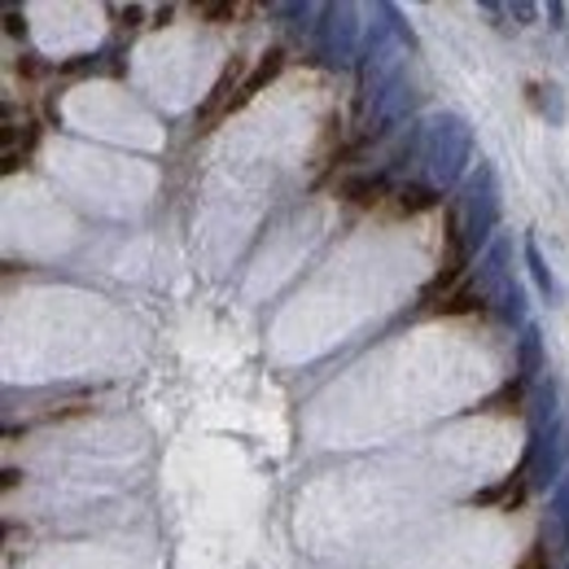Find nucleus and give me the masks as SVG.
Listing matches in <instances>:
<instances>
[{
    "label": "nucleus",
    "mask_w": 569,
    "mask_h": 569,
    "mask_svg": "<svg viewBox=\"0 0 569 569\" xmlns=\"http://www.w3.org/2000/svg\"><path fill=\"white\" fill-rule=\"evenodd\" d=\"M417 158H421L426 184L433 193L451 189L473 158V128L460 114H433L417 137Z\"/></svg>",
    "instance_id": "f257e3e1"
},
{
    "label": "nucleus",
    "mask_w": 569,
    "mask_h": 569,
    "mask_svg": "<svg viewBox=\"0 0 569 569\" xmlns=\"http://www.w3.org/2000/svg\"><path fill=\"white\" fill-rule=\"evenodd\" d=\"M403 62H408V27L399 22L395 4H377V22L363 40V62H359L363 97L377 101L395 79H403Z\"/></svg>",
    "instance_id": "f03ea898"
},
{
    "label": "nucleus",
    "mask_w": 569,
    "mask_h": 569,
    "mask_svg": "<svg viewBox=\"0 0 569 569\" xmlns=\"http://www.w3.org/2000/svg\"><path fill=\"white\" fill-rule=\"evenodd\" d=\"M499 223V180L491 162H478V171L469 176L465 193H460V214H456V237L465 246V254H473L478 246H487L496 237Z\"/></svg>",
    "instance_id": "7ed1b4c3"
},
{
    "label": "nucleus",
    "mask_w": 569,
    "mask_h": 569,
    "mask_svg": "<svg viewBox=\"0 0 569 569\" xmlns=\"http://www.w3.org/2000/svg\"><path fill=\"white\" fill-rule=\"evenodd\" d=\"M569 460V421L561 426L543 429V433H530V447H526V478H530V487L535 491H548V487H557L561 478H566Z\"/></svg>",
    "instance_id": "20e7f679"
},
{
    "label": "nucleus",
    "mask_w": 569,
    "mask_h": 569,
    "mask_svg": "<svg viewBox=\"0 0 569 569\" xmlns=\"http://www.w3.org/2000/svg\"><path fill=\"white\" fill-rule=\"evenodd\" d=\"M316 49L325 62L333 67H347L356 62L359 53V9L356 4H329L325 9V22H316Z\"/></svg>",
    "instance_id": "39448f33"
},
{
    "label": "nucleus",
    "mask_w": 569,
    "mask_h": 569,
    "mask_svg": "<svg viewBox=\"0 0 569 569\" xmlns=\"http://www.w3.org/2000/svg\"><path fill=\"white\" fill-rule=\"evenodd\" d=\"M508 281H512V241H508V237H496V241L487 246V254L478 259L473 293H478L482 302H491Z\"/></svg>",
    "instance_id": "423d86ee"
},
{
    "label": "nucleus",
    "mask_w": 569,
    "mask_h": 569,
    "mask_svg": "<svg viewBox=\"0 0 569 569\" xmlns=\"http://www.w3.org/2000/svg\"><path fill=\"white\" fill-rule=\"evenodd\" d=\"M569 548V473L557 482L552 503H548V521H543V552H566Z\"/></svg>",
    "instance_id": "0eeeda50"
},
{
    "label": "nucleus",
    "mask_w": 569,
    "mask_h": 569,
    "mask_svg": "<svg viewBox=\"0 0 569 569\" xmlns=\"http://www.w3.org/2000/svg\"><path fill=\"white\" fill-rule=\"evenodd\" d=\"M566 421V408H561V386L548 377L535 386L530 395V433H543V429L561 426Z\"/></svg>",
    "instance_id": "6e6552de"
},
{
    "label": "nucleus",
    "mask_w": 569,
    "mask_h": 569,
    "mask_svg": "<svg viewBox=\"0 0 569 569\" xmlns=\"http://www.w3.org/2000/svg\"><path fill=\"white\" fill-rule=\"evenodd\" d=\"M368 106H372V123H377V132H381L386 123H395V119H399V114L412 106V88H408V74H403V79H395V83H390V88H386L377 101H368Z\"/></svg>",
    "instance_id": "1a4fd4ad"
},
{
    "label": "nucleus",
    "mask_w": 569,
    "mask_h": 569,
    "mask_svg": "<svg viewBox=\"0 0 569 569\" xmlns=\"http://www.w3.org/2000/svg\"><path fill=\"white\" fill-rule=\"evenodd\" d=\"M539 372H548V363H543V338H539V329L530 325V329L521 333V347H517V381L526 386V381H535Z\"/></svg>",
    "instance_id": "9d476101"
},
{
    "label": "nucleus",
    "mask_w": 569,
    "mask_h": 569,
    "mask_svg": "<svg viewBox=\"0 0 569 569\" xmlns=\"http://www.w3.org/2000/svg\"><path fill=\"white\" fill-rule=\"evenodd\" d=\"M487 307H491V316L503 320V325H521V320H526V289L517 284V277H512V281L503 284Z\"/></svg>",
    "instance_id": "9b49d317"
},
{
    "label": "nucleus",
    "mask_w": 569,
    "mask_h": 569,
    "mask_svg": "<svg viewBox=\"0 0 569 569\" xmlns=\"http://www.w3.org/2000/svg\"><path fill=\"white\" fill-rule=\"evenodd\" d=\"M281 62H284V53H281V49H272V53H268V58H263V62L254 67V74H250V79L241 83V101H246V97H254V92H259V88H263L268 79H277Z\"/></svg>",
    "instance_id": "f8f14e48"
},
{
    "label": "nucleus",
    "mask_w": 569,
    "mask_h": 569,
    "mask_svg": "<svg viewBox=\"0 0 569 569\" xmlns=\"http://www.w3.org/2000/svg\"><path fill=\"white\" fill-rule=\"evenodd\" d=\"M526 263H530V272H535V281H539V289H543L548 298H561V284H557V277H552V268L543 263V254H539V246H535V241L526 246Z\"/></svg>",
    "instance_id": "ddd939ff"
},
{
    "label": "nucleus",
    "mask_w": 569,
    "mask_h": 569,
    "mask_svg": "<svg viewBox=\"0 0 569 569\" xmlns=\"http://www.w3.org/2000/svg\"><path fill=\"white\" fill-rule=\"evenodd\" d=\"M381 189H386V180H381V176H363V180H347V184H342V193H347V198H356V202H372Z\"/></svg>",
    "instance_id": "4468645a"
},
{
    "label": "nucleus",
    "mask_w": 569,
    "mask_h": 569,
    "mask_svg": "<svg viewBox=\"0 0 569 569\" xmlns=\"http://www.w3.org/2000/svg\"><path fill=\"white\" fill-rule=\"evenodd\" d=\"M399 198H403V202H399L403 211H429V207L438 202V193H433L429 184H412V189H403Z\"/></svg>",
    "instance_id": "2eb2a0df"
},
{
    "label": "nucleus",
    "mask_w": 569,
    "mask_h": 569,
    "mask_svg": "<svg viewBox=\"0 0 569 569\" xmlns=\"http://www.w3.org/2000/svg\"><path fill=\"white\" fill-rule=\"evenodd\" d=\"M543 92H548V97H543V110L552 106V123H561V119H566V114H561V88L552 83V88H543Z\"/></svg>",
    "instance_id": "dca6fc26"
},
{
    "label": "nucleus",
    "mask_w": 569,
    "mask_h": 569,
    "mask_svg": "<svg viewBox=\"0 0 569 569\" xmlns=\"http://www.w3.org/2000/svg\"><path fill=\"white\" fill-rule=\"evenodd\" d=\"M508 13H512V18H535V4H526V0H521V4H512Z\"/></svg>",
    "instance_id": "f3484780"
},
{
    "label": "nucleus",
    "mask_w": 569,
    "mask_h": 569,
    "mask_svg": "<svg viewBox=\"0 0 569 569\" xmlns=\"http://www.w3.org/2000/svg\"><path fill=\"white\" fill-rule=\"evenodd\" d=\"M566 569H569V566H566Z\"/></svg>",
    "instance_id": "a211bd4d"
}]
</instances>
